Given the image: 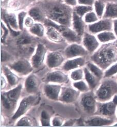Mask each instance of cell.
I'll return each instance as SVG.
<instances>
[{"label":"cell","instance_id":"43","mask_svg":"<svg viewBox=\"0 0 117 127\" xmlns=\"http://www.w3.org/2000/svg\"><path fill=\"white\" fill-rule=\"evenodd\" d=\"M10 55L6 52L4 50H2V61L5 62L7 61L8 59H10Z\"/></svg>","mask_w":117,"mask_h":127},{"label":"cell","instance_id":"8","mask_svg":"<svg viewBox=\"0 0 117 127\" xmlns=\"http://www.w3.org/2000/svg\"><path fill=\"white\" fill-rule=\"evenodd\" d=\"M82 45L89 54H93L101 46V43L97 38L96 35L86 32L82 37Z\"/></svg>","mask_w":117,"mask_h":127},{"label":"cell","instance_id":"48","mask_svg":"<svg viewBox=\"0 0 117 127\" xmlns=\"http://www.w3.org/2000/svg\"><path fill=\"white\" fill-rule=\"evenodd\" d=\"M5 84H6L5 83V81L4 79L2 77V79H1V86H2V87H4Z\"/></svg>","mask_w":117,"mask_h":127},{"label":"cell","instance_id":"42","mask_svg":"<svg viewBox=\"0 0 117 127\" xmlns=\"http://www.w3.org/2000/svg\"><path fill=\"white\" fill-rule=\"evenodd\" d=\"M95 0H77V4L88 6H93Z\"/></svg>","mask_w":117,"mask_h":127},{"label":"cell","instance_id":"35","mask_svg":"<svg viewBox=\"0 0 117 127\" xmlns=\"http://www.w3.org/2000/svg\"><path fill=\"white\" fill-rule=\"evenodd\" d=\"M117 74V62L108 68L104 72V78H112Z\"/></svg>","mask_w":117,"mask_h":127},{"label":"cell","instance_id":"45","mask_svg":"<svg viewBox=\"0 0 117 127\" xmlns=\"http://www.w3.org/2000/svg\"><path fill=\"white\" fill-rule=\"evenodd\" d=\"M18 1L20 3H24L23 5H30V4L33 3L34 2L39 1V0H18ZM59 1H63V0H59Z\"/></svg>","mask_w":117,"mask_h":127},{"label":"cell","instance_id":"51","mask_svg":"<svg viewBox=\"0 0 117 127\" xmlns=\"http://www.w3.org/2000/svg\"><path fill=\"white\" fill-rule=\"evenodd\" d=\"M116 117H117V116H116Z\"/></svg>","mask_w":117,"mask_h":127},{"label":"cell","instance_id":"47","mask_svg":"<svg viewBox=\"0 0 117 127\" xmlns=\"http://www.w3.org/2000/svg\"><path fill=\"white\" fill-rule=\"evenodd\" d=\"M113 31L117 37V19L113 20Z\"/></svg>","mask_w":117,"mask_h":127},{"label":"cell","instance_id":"33","mask_svg":"<svg viewBox=\"0 0 117 127\" xmlns=\"http://www.w3.org/2000/svg\"><path fill=\"white\" fill-rule=\"evenodd\" d=\"M4 71L6 77H7L9 83L11 85H14L17 83L18 79L16 75H15L7 67L4 68Z\"/></svg>","mask_w":117,"mask_h":127},{"label":"cell","instance_id":"13","mask_svg":"<svg viewBox=\"0 0 117 127\" xmlns=\"http://www.w3.org/2000/svg\"><path fill=\"white\" fill-rule=\"evenodd\" d=\"M28 14L35 21L39 22H44L47 17L42 8L36 4H32L29 9Z\"/></svg>","mask_w":117,"mask_h":127},{"label":"cell","instance_id":"28","mask_svg":"<svg viewBox=\"0 0 117 127\" xmlns=\"http://www.w3.org/2000/svg\"><path fill=\"white\" fill-rule=\"evenodd\" d=\"M87 68L91 72H92L99 79L101 80L104 77V72L103 71V69L93 62L88 63L87 64Z\"/></svg>","mask_w":117,"mask_h":127},{"label":"cell","instance_id":"36","mask_svg":"<svg viewBox=\"0 0 117 127\" xmlns=\"http://www.w3.org/2000/svg\"><path fill=\"white\" fill-rule=\"evenodd\" d=\"M71 77L76 81L82 80L84 77V70L82 69H77L71 73Z\"/></svg>","mask_w":117,"mask_h":127},{"label":"cell","instance_id":"37","mask_svg":"<svg viewBox=\"0 0 117 127\" xmlns=\"http://www.w3.org/2000/svg\"><path fill=\"white\" fill-rule=\"evenodd\" d=\"M28 13L27 12L24 11H20L18 15V24H19V30L21 31L23 30L24 25V21L25 19L27 17Z\"/></svg>","mask_w":117,"mask_h":127},{"label":"cell","instance_id":"5","mask_svg":"<svg viewBox=\"0 0 117 127\" xmlns=\"http://www.w3.org/2000/svg\"><path fill=\"white\" fill-rule=\"evenodd\" d=\"M113 20L107 18H102L96 22L87 25L88 32L96 35L103 32L113 31Z\"/></svg>","mask_w":117,"mask_h":127},{"label":"cell","instance_id":"14","mask_svg":"<svg viewBox=\"0 0 117 127\" xmlns=\"http://www.w3.org/2000/svg\"><path fill=\"white\" fill-rule=\"evenodd\" d=\"M11 67L17 72L26 75L32 71V67L30 63L26 60H20L11 66Z\"/></svg>","mask_w":117,"mask_h":127},{"label":"cell","instance_id":"15","mask_svg":"<svg viewBox=\"0 0 117 127\" xmlns=\"http://www.w3.org/2000/svg\"><path fill=\"white\" fill-rule=\"evenodd\" d=\"M114 122L113 118L100 115L90 118L86 122V124L90 126H103L113 124Z\"/></svg>","mask_w":117,"mask_h":127},{"label":"cell","instance_id":"17","mask_svg":"<svg viewBox=\"0 0 117 127\" xmlns=\"http://www.w3.org/2000/svg\"><path fill=\"white\" fill-rule=\"evenodd\" d=\"M64 61L62 55L58 52H52L48 54L47 63L50 68H54L60 66Z\"/></svg>","mask_w":117,"mask_h":127},{"label":"cell","instance_id":"41","mask_svg":"<svg viewBox=\"0 0 117 127\" xmlns=\"http://www.w3.org/2000/svg\"><path fill=\"white\" fill-rule=\"evenodd\" d=\"M17 126H30V123L29 120L27 118V117H24L20 119V121H19Z\"/></svg>","mask_w":117,"mask_h":127},{"label":"cell","instance_id":"24","mask_svg":"<svg viewBox=\"0 0 117 127\" xmlns=\"http://www.w3.org/2000/svg\"><path fill=\"white\" fill-rule=\"evenodd\" d=\"M44 91L49 98L51 99L57 100L59 97L60 86L56 85H47L45 86Z\"/></svg>","mask_w":117,"mask_h":127},{"label":"cell","instance_id":"32","mask_svg":"<svg viewBox=\"0 0 117 127\" xmlns=\"http://www.w3.org/2000/svg\"><path fill=\"white\" fill-rule=\"evenodd\" d=\"M83 19L87 25L94 23L100 19L94 10L88 12L84 16Z\"/></svg>","mask_w":117,"mask_h":127},{"label":"cell","instance_id":"19","mask_svg":"<svg viewBox=\"0 0 117 127\" xmlns=\"http://www.w3.org/2000/svg\"><path fill=\"white\" fill-rule=\"evenodd\" d=\"M79 96V92L72 88H66L63 89L60 99L66 102H72L77 99Z\"/></svg>","mask_w":117,"mask_h":127},{"label":"cell","instance_id":"6","mask_svg":"<svg viewBox=\"0 0 117 127\" xmlns=\"http://www.w3.org/2000/svg\"><path fill=\"white\" fill-rule=\"evenodd\" d=\"M21 89L22 85H19L16 88L2 95L3 105L6 109L10 110L14 106L20 97Z\"/></svg>","mask_w":117,"mask_h":127},{"label":"cell","instance_id":"10","mask_svg":"<svg viewBox=\"0 0 117 127\" xmlns=\"http://www.w3.org/2000/svg\"><path fill=\"white\" fill-rule=\"evenodd\" d=\"M96 112L101 116L112 118L117 115V105L112 100L104 102H100L97 105Z\"/></svg>","mask_w":117,"mask_h":127},{"label":"cell","instance_id":"30","mask_svg":"<svg viewBox=\"0 0 117 127\" xmlns=\"http://www.w3.org/2000/svg\"><path fill=\"white\" fill-rule=\"evenodd\" d=\"M29 32L38 37H43L45 33V28L43 25L39 22L34 23L29 29Z\"/></svg>","mask_w":117,"mask_h":127},{"label":"cell","instance_id":"1","mask_svg":"<svg viewBox=\"0 0 117 127\" xmlns=\"http://www.w3.org/2000/svg\"><path fill=\"white\" fill-rule=\"evenodd\" d=\"M32 4L42 8L47 19L57 24L72 25L73 7L59 0H39Z\"/></svg>","mask_w":117,"mask_h":127},{"label":"cell","instance_id":"21","mask_svg":"<svg viewBox=\"0 0 117 127\" xmlns=\"http://www.w3.org/2000/svg\"><path fill=\"white\" fill-rule=\"evenodd\" d=\"M45 26L47 27L46 34L51 41L60 42L63 40V37L56 28L50 25H45Z\"/></svg>","mask_w":117,"mask_h":127},{"label":"cell","instance_id":"11","mask_svg":"<svg viewBox=\"0 0 117 127\" xmlns=\"http://www.w3.org/2000/svg\"><path fill=\"white\" fill-rule=\"evenodd\" d=\"M47 49L43 44L39 43L37 44L36 51L31 59L32 65L35 68L40 67L44 61Z\"/></svg>","mask_w":117,"mask_h":127},{"label":"cell","instance_id":"12","mask_svg":"<svg viewBox=\"0 0 117 127\" xmlns=\"http://www.w3.org/2000/svg\"><path fill=\"white\" fill-rule=\"evenodd\" d=\"M72 26L76 33L82 37L86 32L87 28V25L84 21L83 17L77 15L74 11L73 14Z\"/></svg>","mask_w":117,"mask_h":127},{"label":"cell","instance_id":"4","mask_svg":"<svg viewBox=\"0 0 117 127\" xmlns=\"http://www.w3.org/2000/svg\"><path fill=\"white\" fill-rule=\"evenodd\" d=\"M44 24L45 25H50L56 28L64 38L71 43H80L82 42V37L78 35L73 29H71L69 27L57 24L47 18L45 19Z\"/></svg>","mask_w":117,"mask_h":127},{"label":"cell","instance_id":"9","mask_svg":"<svg viewBox=\"0 0 117 127\" xmlns=\"http://www.w3.org/2000/svg\"><path fill=\"white\" fill-rule=\"evenodd\" d=\"M63 54L68 59H73L79 57H85L89 54L84 47L78 43H72L64 49Z\"/></svg>","mask_w":117,"mask_h":127},{"label":"cell","instance_id":"34","mask_svg":"<svg viewBox=\"0 0 117 127\" xmlns=\"http://www.w3.org/2000/svg\"><path fill=\"white\" fill-rule=\"evenodd\" d=\"M73 85L78 91L84 93L89 92L90 89L87 82L83 80L78 81L75 82Z\"/></svg>","mask_w":117,"mask_h":127},{"label":"cell","instance_id":"50","mask_svg":"<svg viewBox=\"0 0 117 127\" xmlns=\"http://www.w3.org/2000/svg\"><path fill=\"white\" fill-rule=\"evenodd\" d=\"M114 126H117V123L115 124V125H114Z\"/></svg>","mask_w":117,"mask_h":127},{"label":"cell","instance_id":"3","mask_svg":"<svg viewBox=\"0 0 117 127\" xmlns=\"http://www.w3.org/2000/svg\"><path fill=\"white\" fill-rule=\"evenodd\" d=\"M117 94V80L111 78H105L95 93L96 98L99 102H104L112 100Z\"/></svg>","mask_w":117,"mask_h":127},{"label":"cell","instance_id":"40","mask_svg":"<svg viewBox=\"0 0 117 127\" xmlns=\"http://www.w3.org/2000/svg\"><path fill=\"white\" fill-rule=\"evenodd\" d=\"M1 27H2V30L3 31V35L2 36L1 41H2V42L4 43L5 42L6 37H7V36L8 35V30L7 29V28L5 27V25L2 22H1Z\"/></svg>","mask_w":117,"mask_h":127},{"label":"cell","instance_id":"25","mask_svg":"<svg viewBox=\"0 0 117 127\" xmlns=\"http://www.w3.org/2000/svg\"><path fill=\"white\" fill-rule=\"evenodd\" d=\"M39 81L34 75H30L25 81V88L27 92L30 93L36 92L38 88Z\"/></svg>","mask_w":117,"mask_h":127},{"label":"cell","instance_id":"39","mask_svg":"<svg viewBox=\"0 0 117 127\" xmlns=\"http://www.w3.org/2000/svg\"><path fill=\"white\" fill-rule=\"evenodd\" d=\"M34 20L29 16H28L25 18L24 21V25L27 28H30L32 25L34 24Z\"/></svg>","mask_w":117,"mask_h":127},{"label":"cell","instance_id":"16","mask_svg":"<svg viewBox=\"0 0 117 127\" xmlns=\"http://www.w3.org/2000/svg\"><path fill=\"white\" fill-rule=\"evenodd\" d=\"M35 100V97L34 96H29L23 99L21 102L20 104L19 105V107L16 113L13 116L12 118L15 119L22 115L23 114H24L27 112L31 104L34 103Z\"/></svg>","mask_w":117,"mask_h":127},{"label":"cell","instance_id":"38","mask_svg":"<svg viewBox=\"0 0 117 127\" xmlns=\"http://www.w3.org/2000/svg\"><path fill=\"white\" fill-rule=\"evenodd\" d=\"M41 123L44 126H48L50 125L49 115L45 111H43L41 113Z\"/></svg>","mask_w":117,"mask_h":127},{"label":"cell","instance_id":"2","mask_svg":"<svg viewBox=\"0 0 117 127\" xmlns=\"http://www.w3.org/2000/svg\"><path fill=\"white\" fill-rule=\"evenodd\" d=\"M92 62L103 70H106L117 62V39L103 43L90 57Z\"/></svg>","mask_w":117,"mask_h":127},{"label":"cell","instance_id":"46","mask_svg":"<svg viewBox=\"0 0 117 127\" xmlns=\"http://www.w3.org/2000/svg\"><path fill=\"white\" fill-rule=\"evenodd\" d=\"M53 124L54 126H61L62 124V120L58 118H55L53 120Z\"/></svg>","mask_w":117,"mask_h":127},{"label":"cell","instance_id":"22","mask_svg":"<svg viewBox=\"0 0 117 127\" xmlns=\"http://www.w3.org/2000/svg\"><path fill=\"white\" fill-rule=\"evenodd\" d=\"M84 77L85 78L86 82L88 84L90 89L95 88L99 84L100 79L97 78L95 75L90 71L89 70L85 67L84 69Z\"/></svg>","mask_w":117,"mask_h":127},{"label":"cell","instance_id":"31","mask_svg":"<svg viewBox=\"0 0 117 127\" xmlns=\"http://www.w3.org/2000/svg\"><path fill=\"white\" fill-rule=\"evenodd\" d=\"M33 41V38L29 34L24 33L19 36L17 39V43L20 46H25L30 44Z\"/></svg>","mask_w":117,"mask_h":127},{"label":"cell","instance_id":"29","mask_svg":"<svg viewBox=\"0 0 117 127\" xmlns=\"http://www.w3.org/2000/svg\"><path fill=\"white\" fill-rule=\"evenodd\" d=\"M73 10L77 15L84 17L88 12L93 10V6L77 4L73 7Z\"/></svg>","mask_w":117,"mask_h":127},{"label":"cell","instance_id":"52","mask_svg":"<svg viewBox=\"0 0 117 127\" xmlns=\"http://www.w3.org/2000/svg\"></svg>","mask_w":117,"mask_h":127},{"label":"cell","instance_id":"27","mask_svg":"<svg viewBox=\"0 0 117 127\" xmlns=\"http://www.w3.org/2000/svg\"><path fill=\"white\" fill-rule=\"evenodd\" d=\"M106 3L101 0H95L93 6V10L99 19L103 18L106 8Z\"/></svg>","mask_w":117,"mask_h":127},{"label":"cell","instance_id":"20","mask_svg":"<svg viewBox=\"0 0 117 127\" xmlns=\"http://www.w3.org/2000/svg\"><path fill=\"white\" fill-rule=\"evenodd\" d=\"M103 18L112 20L117 19V2H109L106 3L104 15Z\"/></svg>","mask_w":117,"mask_h":127},{"label":"cell","instance_id":"49","mask_svg":"<svg viewBox=\"0 0 117 127\" xmlns=\"http://www.w3.org/2000/svg\"><path fill=\"white\" fill-rule=\"evenodd\" d=\"M102 1L104 2L105 3L109 2H117V0H101Z\"/></svg>","mask_w":117,"mask_h":127},{"label":"cell","instance_id":"44","mask_svg":"<svg viewBox=\"0 0 117 127\" xmlns=\"http://www.w3.org/2000/svg\"><path fill=\"white\" fill-rule=\"evenodd\" d=\"M63 2L68 5L74 7L77 4V0H63Z\"/></svg>","mask_w":117,"mask_h":127},{"label":"cell","instance_id":"7","mask_svg":"<svg viewBox=\"0 0 117 127\" xmlns=\"http://www.w3.org/2000/svg\"><path fill=\"white\" fill-rule=\"evenodd\" d=\"M96 100L95 94L89 92L84 94L81 101V105L84 111L89 114L96 113L97 105Z\"/></svg>","mask_w":117,"mask_h":127},{"label":"cell","instance_id":"23","mask_svg":"<svg viewBox=\"0 0 117 127\" xmlns=\"http://www.w3.org/2000/svg\"><path fill=\"white\" fill-rule=\"evenodd\" d=\"M96 36L100 42L102 44L112 42L117 39V37L113 31L103 32L96 34Z\"/></svg>","mask_w":117,"mask_h":127},{"label":"cell","instance_id":"26","mask_svg":"<svg viewBox=\"0 0 117 127\" xmlns=\"http://www.w3.org/2000/svg\"><path fill=\"white\" fill-rule=\"evenodd\" d=\"M47 79L50 82L63 83L68 80V77L63 72L57 71L49 73L47 76Z\"/></svg>","mask_w":117,"mask_h":127},{"label":"cell","instance_id":"18","mask_svg":"<svg viewBox=\"0 0 117 127\" xmlns=\"http://www.w3.org/2000/svg\"><path fill=\"white\" fill-rule=\"evenodd\" d=\"M86 60L84 57L73 58L65 63L63 66V69L67 71L76 69L84 66L85 65Z\"/></svg>","mask_w":117,"mask_h":127}]
</instances>
